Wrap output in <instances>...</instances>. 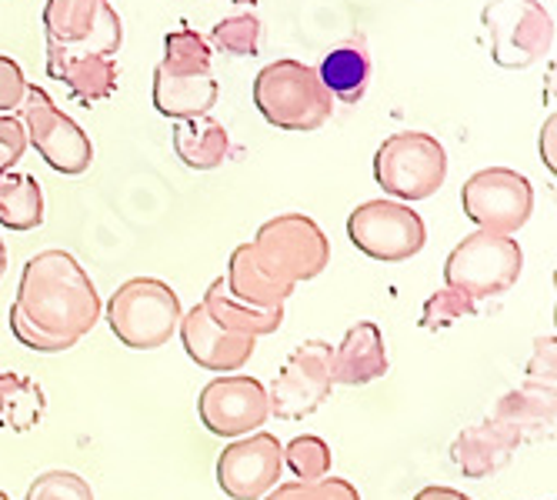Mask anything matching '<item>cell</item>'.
I'll list each match as a JSON object with an SVG mask.
<instances>
[{"instance_id":"e575fe53","label":"cell","mask_w":557,"mask_h":500,"mask_svg":"<svg viewBox=\"0 0 557 500\" xmlns=\"http://www.w3.org/2000/svg\"><path fill=\"white\" fill-rule=\"evenodd\" d=\"M27 150V130L21 117L14 114H0V174L11 171Z\"/></svg>"},{"instance_id":"6da1fadb","label":"cell","mask_w":557,"mask_h":500,"mask_svg":"<svg viewBox=\"0 0 557 500\" xmlns=\"http://www.w3.org/2000/svg\"><path fill=\"white\" fill-rule=\"evenodd\" d=\"M21 321L37 327L50 343L71 350L81 337H87L104 304L87 271L67 250H40L24 264L17 300L11 308Z\"/></svg>"},{"instance_id":"836d02e7","label":"cell","mask_w":557,"mask_h":500,"mask_svg":"<svg viewBox=\"0 0 557 500\" xmlns=\"http://www.w3.org/2000/svg\"><path fill=\"white\" fill-rule=\"evenodd\" d=\"M27 77L21 64L8 54H0V114H14L21 111L24 97H27Z\"/></svg>"},{"instance_id":"9c48e42d","label":"cell","mask_w":557,"mask_h":500,"mask_svg":"<svg viewBox=\"0 0 557 500\" xmlns=\"http://www.w3.org/2000/svg\"><path fill=\"white\" fill-rule=\"evenodd\" d=\"M21 124L27 130V147H34L50 171L64 177H77L94 164V143L84 127L67 117L44 87H27L21 104Z\"/></svg>"},{"instance_id":"e0dca14e","label":"cell","mask_w":557,"mask_h":500,"mask_svg":"<svg viewBox=\"0 0 557 500\" xmlns=\"http://www.w3.org/2000/svg\"><path fill=\"white\" fill-rule=\"evenodd\" d=\"M387 343L374 321H358L347 327L344 340L331 350V374L334 384L344 387H364L387 374Z\"/></svg>"},{"instance_id":"2e32d148","label":"cell","mask_w":557,"mask_h":500,"mask_svg":"<svg viewBox=\"0 0 557 500\" xmlns=\"http://www.w3.org/2000/svg\"><path fill=\"white\" fill-rule=\"evenodd\" d=\"M487 421L500 427L518 447L544 443L554 437V427H557V390L518 384L515 390H508L497 400Z\"/></svg>"},{"instance_id":"277c9868","label":"cell","mask_w":557,"mask_h":500,"mask_svg":"<svg viewBox=\"0 0 557 500\" xmlns=\"http://www.w3.org/2000/svg\"><path fill=\"white\" fill-rule=\"evenodd\" d=\"M374 180L400 204L428 200L447 180V150L424 130H404L387 137L374 154Z\"/></svg>"},{"instance_id":"484cf974","label":"cell","mask_w":557,"mask_h":500,"mask_svg":"<svg viewBox=\"0 0 557 500\" xmlns=\"http://www.w3.org/2000/svg\"><path fill=\"white\" fill-rule=\"evenodd\" d=\"M47 397L37 380L21 374H0V427L27 434L44 421Z\"/></svg>"},{"instance_id":"1f68e13d","label":"cell","mask_w":557,"mask_h":500,"mask_svg":"<svg viewBox=\"0 0 557 500\" xmlns=\"http://www.w3.org/2000/svg\"><path fill=\"white\" fill-rule=\"evenodd\" d=\"M24 500H94V490L74 471H47L30 480Z\"/></svg>"},{"instance_id":"ac0fdd59","label":"cell","mask_w":557,"mask_h":500,"mask_svg":"<svg viewBox=\"0 0 557 500\" xmlns=\"http://www.w3.org/2000/svg\"><path fill=\"white\" fill-rule=\"evenodd\" d=\"M47 74L67 84L71 93L84 104L108 100L117 90V61L97 54H71V50L47 43Z\"/></svg>"},{"instance_id":"cb8c5ba5","label":"cell","mask_w":557,"mask_h":500,"mask_svg":"<svg viewBox=\"0 0 557 500\" xmlns=\"http://www.w3.org/2000/svg\"><path fill=\"white\" fill-rule=\"evenodd\" d=\"M171 143H174V154L181 158V164L190 171H214L231 154L227 127L221 121H214L211 114L194 117V121H177Z\"/></svg>"},{"instance_id":"d4e9b609","label":"cell","mask_w":557,"mask_h":500,"mask_svg":"<svg viewBox=\"0 0 557 500\" xmlns=\"http://www.w3.org/2000/svg\"><path fill=\"white\" fill-rule=\"evenodd\" d=\"M44 224V190L34 174L4 171L0 174V227L34 230Z\"/></svg>"},{"instance_id":"603a6c76","label":"cell","mask_w":557,"mask_h":500,"mask_svg":"<svg viewBox=\"0 0 557 500\" xmlns=\"http://www.w3.org/2000/svg\"><path fill=\"white\" fill-rule=\"evenodd\" d=\"M154 108L168 121H194V117H208L218 104V80L208 77H174L164 74L161 67L154 71Z\"/></svg>"},{"instance_id":"83f0119b","label":"cell","mask_w":557,"mask_h":500,"mask_svg":"<svg viewBox=\"0 0 557 500\" xmlns=\"http://www.w3.org/2000/svg\"><path fill=\"white\" fill-rule=\"evenodd\" d=\"M331 447L324 437L318 434H300L284 447V467H290V474L297 480H321L331 474Z\"/></svg>"},{"instance_id":"9a60e30c","label":"cell","mask_w":557,"mask_h":500,"mask_svg":"<svg viewBox=\"0 0 557 500\" xmlns=\"http://www.w3.org/2000/svg\"><path fill=\"white\" fill-rule=\"evenodd\" d=\"M181 343L187 350V358L214 374H234L240 371L250 358H255V347L258 340H247V337H234L224 327H218L205 304H194L184 317H181Z\"/></svg>"},{"instance_id":"4316f807","label":"cell","mask_w":557,"mask_h":500,"mask_svg":"<svg viewBox=\"0 0 557 500\" xmlns=\"http://www.w3.org/2000/svg\"><path fill=\"white\" fill-rule=\"evenodd\" d=\"M174 77H208L211 74V43L197 30H171L164 37V61L158 64Z\"/></svg>"},{"instance_id":"44dd1931","label":"cell","mask_w":557,"mask_h":500,"mask_svg":"<svg viewBox=\"0 0 557 500\" xmlns=\"http://www.w3.org/2000/svg\"><path fill=\"white\" fill-rule=\"evenodd\" d=\"M318 77L331 97L344 100V104H358V100L368 93V80H371L368 40L361 34H354L344 43H337L334 50H327L318 67Z\"/></svg>"},{"instance_id":"5b68a950","label":"cell","mask_w":557,"mask_h":500,"mask_svg":"<svg viewBox=\"0 0 557 500\" xmlns=\"http://www.w3.org/2000/svg\"><path fill=\"white\" fill-rule=\"evenodd\" d=\"M521 271H524V250L515 237L474 230L447 254L444 280L447 287L468 293L471 300H487L511 290Z\"/></svg>"},{"instance_id":"8fae6325","label":"cell","mask_w":557,"mask_h":500,"mask_svg":"<svg viewBox=\"0 0 557 500\" xmlns=\"http://www.w3.org/2000/svg\"><path fill=\"white\" fill-rule=\"evenodd\" d=\"M334 390L331 374V343L304 340L294 347L284 367L268 387V408L281 421H304L321 411V404Z\"/></svg>"},{"instance_id":"ffe728a7","label":"cell","mask_w":557,"mask_h":500,"mask_svg":"<svg viewBox=\"0 0 557 500\" xmlns=\"http://www.w3.org/2000/svg\"><path fill=\"white\" fill-rule=\"evenodd\" d=\"M227 290L244 300L250 308H264V311H274V308H284L287 297L294 293L290 284L277 280L258 258H255V247L250 243H237L234 254H231V264H227Z\"/></svg>"},{"instance_id":"d6a6232c","label":"cell","mask_w":557,"mask_h":500,"mask_svg":"<svg viewBox=\"0 0 557 500\" xmlns=\"http://www.w3.org/2000/svg\"><path fill=\"white\" fill-rule=\"evenodd\" d=\"M524 384L544 387V390H557V337L554 334L534 340V354L528 361Z\"/></svg>"},{"instance_id":"d6986e66","label":"cell","mask_w":557,"mask_h":500,"mask_svg":"<svg viewBox=\"0 0 557 500\" xmlns=\"http://www.w3.org/2000/svg\"><path fill=\"white\" fill-rule=\"evenodd\" d=\"M518 443L504 434L500 427H494L491 421H481L474 427H465L450 443V461L468 480H484L500 474L511 464Z\"/></svg>"},{"instance_id":"8d00e7d4","label":"cell","mask_w":557,"mask_h":500,"mask_svg":"<svg viewBox=\"0 0 557 500\" xmlns=\"http://www.w3.org/2000/svg\"><path fill=\"white\" fill-rule=\"evenodd\" d=\"M414 500H471L468 493L454 490V487H424L414 493Z\"/></svg>"},{"instance_id":"4fadbf2b","label":"cell","mask_w":557,"mask_h":500,"mask_svg":"<svg viewBox=\"0 0 557 500\" xmlns=\"http://www.w3.org/2000/svg\"><path fill=\"white\" fill-rule=\"evenodd\" d=\"M197 417L214 437H247L271 417L268 387L247 374H221L197 393Z\"/></svg>"},{"instance_id":"f1b7e54d","label":"cell","mask_w":557,"mask_h":500,"mask_svg":"<svg viewBox=\"0 0 557 500\" xmlns=\"http://www.w3.org/2000/svg\"><path fill=\"white\" fill-rule=\"evenodd\" d=\"M231 58H258L261 50V21L255 14H234L211 27V40Z\"/></svg>"},{"instance_id":"f35d334b","label":"cell","mask_w":557,"mask_h":500,"mask_svg":"<svg viewBox=\"0 0 557 500\" xmlns=\"http://www.w3.org/2000/svg\"><path fill=\"white\" fill-rule=\"evenodd\" d=\"M234 4H258V0H234Z\"/></svg>"},{"instance_id":"7a4b0ae2","label":"cell","mask_w":557,"mask_h":500,"mask_svg":"<svg viewBox=\"0 0 557 500\" xmlns=\"http://www.w3.org/2000/svg\"><path fill=\"white\" fill-rule=\"evenodd\" d=\"M255 108L271 127L304 134L331 121L334 97L324 90L314 67L294 58H281L255 77Z\"/></svg>"},{"instance_id":"5bb4252c","label":"cell","mask_w":557,"mask_h":500,"mask_svg":"<svg viewBox=\"0 0 557 500\" xmlns=\"http://www.w3.org/2000/svg\"><path fill=\"white\" fill-rule=\"evenodd\" d=\"M281 471L284 443L268 430L231 440L218 458V484L231 500H261L281 484Z\"/></svg>"},{"instance_id":"ba28073f","label":"cell","mask_w":557,"mask_h":500,"mask_svg":"<svg viewBox=\"0 0 557 500\" xmlns=\"http://www.w3.org/2000/svg\"><path fill=\"white\" fill-rule=\"evenodd\" d=\"M347 237L371 261L400 264L421 254L428 243V227L411 204L400 200H368L347 217Z\"/></svg>"},{"instance_id":"30bf717a","label":"cell","mask_w":557,"mask_h":500,"mask_svg":"<svg viewBox=\"0 0 557 500\" xmlns=\"http://www.w3.org/2000/svg\"><path fill=\"white\" fill-rule=\"evenodd\" d=\"M461 208L478 230L515 237L534 214V187L511 167H484L465 180Z\"/></svg>"},{"instance_id":"52a82bcc","label":"cell","mask_w":557,"mask_h":500,"mask_svg":"<svg viewBox=\"0 0 557 500\" xmlns=\"http://www.w3.org/2000/svg\"><path fill=\"white\" fill-rule=\"evenodd\" d=\"M481 24L497 67L524 71L547 58L554 47V17L537 0H487Z\"/></svg>"},{"instance_id":"3957f363","label":"cell","mask_w":557,"mask_h":500,"mask_svg":"<svg viewBox=\"0 0 557 500\" xmlns=\"http://www.w3.org/2000/svg\"><path fill=\"white\" fill-rule=\"evenodd\" d=\"M104 314L124 347L158 350L177 334L184 308L171 284L158 277H131L111 293Z\"/></svg>"},{"instance_id":"d590c367","label":"cell","mask_w":557,"mask_h":500,"mask_svg":"<svg viewBox=\"0 0 557 500\" xmlns=\"http://www.w3.org/2000/svg\"><path fill=\"white\" fill-rule=\"evenodd\" d=\"M541 158L547 164V171H557V117H547L544 130H541Z\"/></svg>"},{"instance_id":"4dcf8cb0","label":"cell","mask_w":557,"mask_h":500,"mask_svg":"<svg viewBox=\"0 0 557 500\" xmlns=\"http://www.w3.org/2000/svg\"><path fill=\"white\" fill-rule=\"evenodd\" d=\"M261 500H361L358 487L344 477H321V480H287L268 490Z\"/></svg>"},{"instance_id":"f546056e","label":"cell","mask_w":557,"mask_h":500,"mask_svg":"<svg viewBox=\"0 0 557 500\" xmlns=\"http://www.w3.org/2000/svg\"><path fill=\"white\" fill-rule=\"evenodd\" d=\"M478 314V300H471L468 293L454 290V287H441L434 290L428 300H424V311H421V330H447L450 324H458L465 317H474Z\"/></svg>"},{"instance_id":"7c38bea8","label":"cell","mask_w":557,"mask_h":500,"mask_svg":"<svg viewBox=\"0 0 557 500\" xmlns=\"http://www.w3.org/2000/svg\"><path fill=\"white\" fill-rule=\"evenodd\" d=\"M47 43H58L71 54L114 58L124 40L121 14L108 0H47L44 4Z\"/></svg>"},{"instance_id":"7402d4cb","label":"cell","mask_w":557,"mask_h":500,"mask_svg":"<svg viewBox=\"0 0 557 500\" xmlns=\"http://www.w3.org/2000/svg\"><path fill=\"white\" fill-rule=\"evenodd\" d=\"M205 311L208 317L224 327L227 334L234 337H247V340H258V337H268V334H277V327L284 324V308H274V311H264V308H250L244 300H237L231 290H227V280L218 277L208 293H205Z\"/></svg>"},{"instance_id":"8992f818","label":"cell","mask_w":557,"mask_h":500,"mask_svg":"<svg viewBox=\"0 0 557 500\" xmlns=\"http://www.w3.org/2000/svg\"><path fill=\"white\" fill-rule=\"evenodd\" d=\"M250 247H255V258L290 287L321 277L331 264V240L308 214L271 217L268 224H261Z\"/></svg>"},{"instance_id":"60d3db41","label":"cell","mask_w":557,"mask_h":500,"mask_svg":"<svg viewBox=\"0 0 557 500\" xmlns=\"http://www.w3.org/2000/svg\"><path fill=\"white\" fill-rule=\"evenodd\" d=\"M547 500H550V497H547Z\"/></svg>"},{"instance_id":"ab89813d","label":"cell","mask_w":557,"mask_h":500,"mask_svg":"<svg viewBox=\"0 0 557 500\" xmlns=\"http://www.w3.org/2000/svg\"><path fill=\"white\" fill-rule=\"evenodd\" d=\"M0 500H11V497H8V493H4V490H0Z\"/></svg>"},{"instance_id":"74e56055","label":"cell","mask_w":557,"mask_h":500,"mask_svg":"<svg viewBox=\"0 0 557 500\" xmlns=\"http://www.w3.org/2000/svg\"><path fill=\"white\" fill-rule=\"evenodd\" d=\"M8 274V247H4V240H0V277Z\"/></svg>"}]
</instances>
